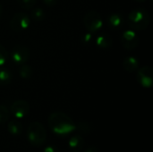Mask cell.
<instances>
[{
	"mask_svg": "<svg viewBox=\"0 0 153 152\" xmlns=\"http://www.w3.org/2000/svg\"><path fill=\"white\" fill-rule=\"evenodd\" d=\"M50 129L56 134L65 135L73 133L76 129L74 120L63 112H53L48 119Z\"/></svg>",
	"mask_w": 153,
	"mask_h": 152,
	"instance_id": "1",
	"label": "cell"
},
{
	"mask_svg": "<svg viewBox=\"0 0 153 152\" xmlns=\"http://www.w3.org/2000/svg\"><path fill=\"white\" fill-rule=\"evenodd\" d=\"M126 22L134 30H143L151 22V15L146 9L136 8L128 13Z\"/></svg>",
	"mask_w": 153,
	"mask_h": 152,
	"instance_id": "2",
	"label": "cell"
},
{
	"mask_svg": "<svg viewBox=\"0 0 153 152\" xmlns=\"http://www.w3.org/2000/svg\"><path fill=\"white\" fill-rule=\"evenodd\" d=\"M27 137L30 144L33 146H41L47 139L45 127L39 122H32L27 128Z\"/></svg>",
	"mask_w": 153,
	"mask_h": 152,
	"instance_id": "3",
	"label": "cell"
},
{
	"mask_svg": "<svg viewBox=\"0 0 153 152\" xmlns=\"http://www.w3.org/2000/svg\"><path fill=\"white\" fill-rule=\"evenodd\" d=\"M83 24L91 33H95L103 27V20L101 14L96 10L89 11L83 17Z\"/></svg>",
	"mask_w": 153,
	"mask_h": 152,
	"instance_id": "4",
	"label": "cell"
},
{
	"mask_svg": "<svg viewBox=\"0 0 153 152\" xmlns=\"http://www.w3.org/2000/svg\"><path fill=\"white\" fill-rule=\"evenodd\" d=\"M9 26L13 31L20 32L26 30L30 26V17L25 13L18 12L12 16Z\"/></svg>",
	"mask_w": 153,
	"mask_h": 152,
	"instance_id": "5",
	"label": "cell"
},
{
	"mask_svg": "<svg viewBox=\"0 0 153 152\" xmlns=\"http://www.w3.org/2000/svg\"><path fill=\"white\" fill-rule=\"evenodd\" d=\"M30 49L27 46L23 44H16L10 52L12 61L17 65L26 64V62L30 58Z\"/></svg>",
	"mask_w": 153,
	"mask_h": 152,
	"instance_id": "6",
	"label": "cell"
},
{
	"mask_svg": "<svg viewBox=\"0 0 153 152\" xmlns=\"http://www.w3.org/2000/svg\"><path fill=\"white\" fill-rule=\"evenodd\" d=\"M136 78L143 88H152L153 84V69L148 65L141 67L137 72Z\"/></svg>",
	"mask_w": 153,
	"mask_h": 152,
	"instance_id": "7",
	"label": "cell"
},
{
	"mask_svg": "<svg viewBox=\"0 0 153 152\" xmlns=\"http://www.w3.org/2000/svg\"><path fill=\"white\" fill-rule=\"evenodd\" d=\"M122 45L128 50L134 49L139 44V37L134 30H125L120 38Z\"/></svg>",
	"mask_w": 153,
	"mask_h": 152,
	"instance_id": "8",
	"label": "cell"
},
{
	"mask_svg": "<svg viewBox=\"0 0 153 152\" xmlns=\"http://www.w3.org/2000/svg\"><path fill=\"white\" fill-rule=\"evenodd\" d=\"M30 111V105L26 100L19 99L15 100L12 105L10 108L11 114L17 119H21L25 117Z\"/></svg>",
	"mask_w": 153,
	"mask_h": 152,
	"instance_id": "9",
	"label": "cell"
},
{
	"mask_svg": "<svg viewBox=\"0 0 153 152\" xmlns=\"http://www.w3.org/2000/svg\"><path fill=\"white\" fill-rule=\"evenodd\" d=\"M68 148L71 152H82L84 148V139L82 135L76 134L68 142Z\"/></svg>",
	"mask_w": 153,
	"mask_h": 152,
	"instance_id": "10",
	"label": "cell"
},
{
	"mask_svg": "<svg viewBox=\"0 0 153 152\" xmlns=\"http://www.w3.org/2000/svg\"><path fill=\"white\" fill-rule=\"evenodd\" d=\"M139 60L134 56H126L123 61L124 69L128 73H133L139 68Z\"/></svg>",
	"mask_w": 153,
	"mask_h": 152,
	"instance_id": "11",
	"label": "cell"
},
{
	"mask_svg": "<svg viewBox=\"0 0 153 152\" xmlns=\"http://www.w3.org/2000/svg\"><path fill=\"white\" fill-rule=\"evenodd\" d=\"M108 25L112 29L117 30L123 26V24L125 22V19L122 16V14H120V13H112L108 16Z\"/></svg>",
	"mask_w": 153,
	"mask_h": 152,
	"instance_id": "12",
	"label": "cell"
},
{
	"mask_svg": "<svg viewBox=\"0 0 153 152\" xmlns=\"http://www.w3.org/2000/svg\"><path fill=\"white\" fill-rule=\"evenodd\" d=\"M112 43L113 40L111 36L107 33L100 34L96 38V44L101 48H108L112 46Z\"/></svg>",
	"mask_w": 153,
	"mask_h": 152,
	"instance_id": "13",
	"label": "cell"
},
{
	"mask_svg": "<svg viewBox=\"0 0 153 152\" xmlns=\"http://www.w3.org/2000/svg\"><path fill=\"white\" fill-rule=\"evenodd\" d=\"M7 130L12 135H20L22 132V125L17 120H11L7 125Z\"/></svg>",
	"mask_w": 153,
	"mask_h": 152,
	"instance_id": "14",
	"label": "cell"
},
{
	"mask_svg": "<svg viewBox=\"0 0 153 152\" xmlns=\"http://www.w3.org/2000/svg\"><path fill=\"white\" fill-rule=\"evenodd\" d=\"M12 81V73L11 72L4 67L0 66V85H7Z\"/></svg>",
	"mask_w": 153,
	"mask_h": 152,
	"instance_id": "15",
	"label": "cell"
},
{
	"mask_svg": "<svg viewBox=\"0 0 153 152\" xmlns=\"http://www.w3.org/2000/svg\"><path fill=\"white\" fill-rule=\"evenodd\" d=\"M32 73H33V70H32V68L29 65L23 64V65H20L19 74H20V76L22 79H25V80L30 79L32 76Z\"/></svg>",
	"mask_w": 153,
	"mask_h": 152,
	"instance_id": "16",
	"label": "cell"
},
{
	"mask_svg": "<svg viewBox=\"0 0 153 152\" xmlns=\"http://www.w3.org/2000/svg\"><path fill=\"white\" fill-rule=\"evenodd\" d=\"M45 16H46V13L42 8H40V7L32 8V10H31V18L34 21L40 22L45 18Z\"/></svg>",
	"mask_w": 153,
	"mask_h": 152,
	"instance_id": "17",
	"label": "cell"
},
{
	"mask_svg": "<svg viewBox=\"0 0 153 152\" xmlns=\"http://www.w3.org/2000/svg\"><path fill=\"white\" fill-rule=\"evenodd\" d=\"M9 60V52L7 49L0 44V66H4Z\"/></svg>",
	"mask_w": 153,
	"mask_h": 152,
	"instance_id": "18",
	"label": "cell"
},
{
	"mask_svg": "<svg viewBox=\"0 0 153 152\" xmlns=\"http://www.w3.org/2000/svg\"><path fill=\"white\" fill-rule=\"evenodd\" d=\"M9 116H10V112L8 108L4 105H0V125L7 122L9 119Z\"/></svg>",
	"mask_w": 153,
	"mask_h": 152,
	"instance_id": "19",
	"label": "cell"
},
{
	"mask_svg": "<svg viewBox=\"0 0 153 152\" xmlns=\"http://www.w3.org/2000/svg\"><path fill=\"white\" fill-rule=\"evenodd\" d=\"M76 128L78 129L79 133L82 134H88L91 132V125L86 122H80L78 125H76Z\"/></svg>",
	"mask_w": 153,
	"mask_h": 152,
	"instance_id": "20",
	"label": "cell"
},
{
	"mask_svg": "<svg viewBox=\"0 0 153 152\" xmlns=\"http://www.w3.org/2000/svg\"><path fill=\"white\" fill-rule=\"evenodd\" d=\"M18 4L24 9H32L36 4V0H17Z\"/></svg>",
	"mask_w": 153,
	"mask_h": 152,
	"instance_id": "21",
	"label": "cell"
},
{
	"mask_svg": "<svg viewBox=\"0 0 153 152\" xmlns=\"http://www.w3.org/2000/svg\"><path fill=\"white\" fill-rule=\"evenodd\" d=\"M43 152H60L57 147L54 146V145H48L44 149Z\"/></svg>",
	"mask_w": 153,
	"mask_h": 152,
	"instance_id": "22",
	"label": "cell"
},
{
	"mask_svg": "<svg viewBox=\"0 0 153 152\" xmlns=\"http://www.w3.org/2000/svg\"><path fill=\"white\" fill-rule=\"evenodd\" d=\"M42 1H43L44 4H46L47 6L51 7V6H54L57 3L58 0H42Z\"/></svg>",
	"mask_w": 153,
	"mask_h": 152,
	"instance_id": "23",
	"label": "cell"
},
{
	"mask_svg": "<svg viewBox=\"0 0 153 152\" xmlns=\"http://www.w3.org/2000/svg\"><path fill=\"white\" fill-rule=\"evenodd\" d=\"M91 39V35L90 33H87V34H85V35L82 37V41H83L84 43H88V42H90Z\"/></svg>",
	"mask_w": 153,
	"mask_h": 152,
	"instance_id": "24",
	"label": "cell"
},
{
	"mask_svg": "<svg viewBox=\"0 0 153 152\" xmlns=\"http://www.w3.org/2000/svg\"><path fill=\"white\" fill-rule=\"evenodd\" d=\"M85 152H98V149L95 146H91L88 149H86Z\"/></svg>",
	"mask_w": 153,
	"mask_h": 152,
	"instance_id": "25",
	"label": "cell"
},
{
	"mask_svg": "<svg viewBox=\"0 0 153 152\" xmlns=\"http://www.w3.org/2000/svg\"><path fill=\"white\" fill-rule=\"evenodd\" d=\"M135 2H138V3H143V2H145L146 0H134Z\"/></svg>",
	"mask_w": 153,
	"mask_h": 152,
	"instance_id": "26",
	"label": "cell"
},
{
	"mask_svg": "<svg viewBox=\"0 0 153 152\" xmlns=\"http://www.w3.org/2000/svg\"><path fill=\"white\" fill-rule=\"evenodd\" d=\"M2 12H3V8H2V5H1V4H0V17H1V15H2Z\"/></svg>",
	"mask_w": 153,
	"mask_h": 152,
	"instance_id": "27",
	"label": "cell"
}]
</instances>
